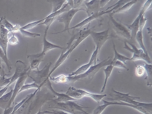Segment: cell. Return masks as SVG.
<instances>
[{
    "label": "cell",
    "mask_w": 152,
    "mask_h": 114,
    "mask_svg": "<svg viewBox=\"0 0 152 114\" xmlns=\"http://www.w3.org/2000/svg\"><path fill=\"white\" fill-rule=\"evenodd\" d=\"M41 87H42L41 86L36 84L35 82H33V83H29V84H24L21 88L20 92H19V94L24 91L30 90V89H41Z\"/></svg>",
    "instance_id": "obj_25"
},
{
    "label": "cell",
    "mask_w": 152,
    "mask_h": 114,
    "mask_svg": "<svg viewBox=\"0 0 152 114\" xmlns=\"http://www.w3.org/2000/svg\"><path fill=\"white\" fill-rule=\"evenodd\" d=\"M135 75L137 77H142L145 74V69L143 65H137L135 70Z\"/></svg>",
    "instance_id": "obj_35"
},
{
    "label": "cell",
    "mask_w": 152,
    "mask_h": 114,
    "mask_svg": "<svg viewBox=\"0 0 152 114\" xmlns=\"http://www.w3.org/2000/svg\"><path fill=\"white\" fill-rule=\"evenodd\" d=\"M143 29H141V28H138V30L137 32V34L135 35V39L136 40V41L137 42V43H138V45H140V48L143 50V51L145 53H148L146 47H145L144 43H143Z\"/></svg>",
    "instance_id": "obj_21"
},
{
    "label": "cell",
    "mask_w": 152,
    "mask_h": 114,
    "mask_svg": "<svg viewBox=\"0 0 152 114\" xmlns=\"http://www.w3.org/2000/svg\"><path fill=\"white\" fill-rule=\"evenodd\" d=\"M91 31L92 30L91 29L86 28L84 29H82L79 32V33L77 35H75L72 38L70 43H69L70 45H69V47L67 48V50L64 53L62 52L61 53V55L59 57L58 60L55 63L54 68L50 71L49 73V78L50 76H51V74L54 72L56 69L57 68H58L62 63L67 59L68 57L70 56L71 53L74 51V50L77 48L87 37L90 35Z\"/></svg>",
    "instance_id": "obj_1"
},
{
    "label": "cell",
    "mask_w": 152,
    "mask_h": 114,
    "mask_svg": "<svg viewBox=\"0 0 152 114\" xmlns=\"http://www.w3.org/2000/svg\"><path fill=\"white\" fill-rule=\"evenodd\" d=\"M111 61H112V60H110V57H109V58H107L104 61H101L99 63H97L96 65L92 66L86 72H85L83 74L77 75V76H69L67 75V83H74L75 81L82 79L93 78L94 77V76L96 75V74L100 70L101 68L110 65Z\"/></svg>",
    "instance_id": "obj_3"
},
{
    "label": "cell",
    "mask_w": 152,
    "mask_h": 114,
    "mask_svg": "<svg viewBox=\"0 0 152 114\" xmlns=\"http://www.w3.org/2000/svg\"><path fill=\"white\" fill-rule=\"evenodd\" d=\"M8 41L4 40L0 37V47L2 48L3 51L4 52V54L6 56H8Z\"/></svg>",
    "instance_id": "obj_37"
},
{
    "label": "cell",
    "mask_w": 152,
    "mask_h": 114,
    "mask_svg": "<svg viewBox=\"0 0 152 114\" xmlns=\"http://www.w3.org/2000/svg\"><path fill=\"white\" fill-rule=\"evenodd\" d=\"M84 9L83 8H71L69 10L63 12L60 16L57 17L56 18V20L57 21L63 23L64 24V29L61 32H58L53 33V34H58L60 33H62L64 32L67 31L69 29V26H70V24L72 20L73 17L75 16V15L78 12L83 11Z\"/></svg>",
    "instance_id": "obj_8"
},
{
    "label": "cell",
    "mask_w": 152,
    "mask_h": 114,
    "mask_svg": "<svg viewBox=\"0 0 152 114\" xmlns=\"http://www.w3.org/2000/svg\"><path fill=\"white\" fill-rule=\"evenodd\" d=\"M28 73H26L22 74L21 76L16 80L15 87L13 89V92H12V97H11V99L10 100V105H11V106L12 104H13V103L15 102V100L16 96L19 94V92H20L21 88L24 84L25 81H26V79L28 78Z\"/></svg>",
    "instance_id": "obj_15"
},
{
    "label": "cell",
    "mask_w": 152,
    "mask_h": 114,
    "mask_svg": "<svg viewBox=\"0 0 152 114\" xmlns=\"http://www.w3.org/2000/svg\"><path fill=\"white\" fill-rule=\"evenodd\" d=\"M6 76H7V74L5 73L4 69L3 68L2 65H1V61L0 60V77Z\"/></svg>",
    "instance_id": "obj_39"
},
{
    "label": "cell",
    "mask_w": 152,
    "mask_h": 114,
    "mask_svg": "<svg viewBox=\"0 0 152 114\" xmlns=\"http://www.w3.org/2000/svg\"><path fill=\"white\" fill-rule=\"evenodd\" d=\"M99 53V52L98 49L96 48V49H95V50L93 52V53L91 56L89 61H88L87 63H86V64L82 65L79 68L76 69L75 71L71 73L68 76H77V75L82 74L84 73L85 72H86L92 66L96 65L97 63V59H98Z\"/></svg>",
    "instance_id": "obj_12"
},
{
    "label": "cell",
    "mask_w": 152,
    "mask_h": 114,
    "mask_svg": "<svg viewBox=\"0 0 152 114\" xmlns=\"http://www.w3.org/2000/svg\"><path fill=\"white\" fill-rule=\"evenodd\" d=\"M112 43H113V51H114V58H113L112 60L120 61L125 63V62L126 61H130V58H129V57H127V56L119 53L116 49L115 43H114V42H113Z\"/></svg>",
    "instance_id": "obj_24"
},
{
    "label": "cell",
    "mask_w": 152,
    "mask_h": 114,
    "mask_svg": "<svg viewBox=\"0 0 152 114\" xmlns=\"http://www.w3.org/2000/svg\"><path fill=\"white\" fill-rule=\"evenodd\" d=\"M53 111H44V113H48V114H71L70 113H68L67 112H65L64 110H54L53 109ZM75 114V113H74Z\"/></svg>",
    "instance_id": "obj_38"
},
{
    "label": "cell",
    "mask_w": 152,
    "mask_h": 114,
    "mask_svg": "<svg viewBox=\"0 0 152 114\" xmlns=\"http://www.w3.org/2000/svg\"><path fill=\"white\" fill-rule=\"evenodd\" d=\"M10 34V33L9 32V31L5 29L1 24H0V37L2 39L8 41Z\"/></svg>",
    "instance_id": "obj_34"
},
{
    "label": "cell",
    "mask_w": 152,
    "mask_h": 114,
    "mask_svg": "<svg viewBox=\"0 0 152 114\" xmlns=\"http://www.w3.org/2000/svg\"><path fill=\"white\" fill-rule=\"evenodd\" d=\"M20 32L21 34V35L23 37H29V38H36V37H40L41 34H37V33H34V32H29L28 30H23L20 28Z\"/></svg>",
    "instance_id": "obj_32"
},
{
    "label": "cell",
    "mask_w": 152,
    "mask_h": 114,
    "mask_svg": "<svg viewBox=\"0 0 152 114\" xmlns=\"http://www.w3.org/2000/svg\"><path fill=\"white\" fill-rule=\"evenodd\" d=\"M110 2V1H99V5H100V8H102L107 4Z\"/></svg>",
    "instance_id": "obj_40"
},
{
    "label": "cell",
    "mask_w": 152,
    "mask_h": 114,
    "mask_svg": "<svg viewBox=\"0 0 152 114\" xmlns=\"http://www.w3.org/2000/svg\"><path fill=\"white\" fill-rule=\"evenodd\" d=\"M109 17L112 24L113 30L115 32L116 34L120 37H122L125 39H131L130 31L127 27H126V26H124V24L120 23V22H118L117 21H116L115 19L113 18L111 13L109 14Z\"/></svg>",
    "instance_id": "obj_11"
},
{
    "label": "cell",
    "mask_w": 152,
    "mask_h": 114,
    "mask_svg": "<svg viewBox=\"0 0 152 114\" xmlns=\"http://www.w3.org/2000/svg\"><path fill=\"white\" fill-rule=\"evenodd\" d=\"M66 1H54L50 2V3H52L53 5V11L51 13H54V12L59 11L62 8V6H64Z\"/></svg>",
    "instance_id": "obj_28"
},
{
    "label": "cell",
    "mask_w": 152,
    "mask_h": 114,
    "mask_svg": "<svg viewBox=\"0 0 152 114\" xmlns=\"http://www.w3.org/2000/svg\"><path fill=\"white\" fill-rule=\"evenodd\" d=\"M19 42H19V39L16 35H15V34L13 33H10L8 39V45L10 44L11 45H16Z\"/></svg>",
    "instance_id": "obj_33"
},
{
    "label": "cell",
    "mask_w": 152,
    "mask_h": 114,
    "mask_svg": "<svg viewBox=\"0 0 152 114\" xmlns=\"http://www.w3.org/2000/svg\"><path fill=\"white\" fill-rule=\"evenodd\" d=\"M112 92L114 93V96H115V98L112 100H115V102H122L138 107H142L147 110L150 113H152V103H143L138 102V101L136 100V99H139L140 97L132 96L129 93L125 94L113 89L112 90Z\"/></svg>",
    "instance_id": "obj_2"
},
{
    "label": "cell",
    "mask_w": 152,
    "mask_h": 114,
    "mask_svg": "<svg viewBox=\"0 0 152 114\" xmlns=\"http://www.w3.org/2000/svg\"><path fill=\"white\" fill-rule=\"evenodd\" d=\"M113 68H114L110 64L106 66L105 68H104V73H105V80H104V83L103 86L102 87V90H101V92H103L105 91V88L107 87V83H108V80H109V78L110 77L112 73L113 70Z\"/></svg>",
    "instance_id": "obj_22"
},
{
    "label": "cell",
    "mask_w": 152,
    "mask_h": 114,
    "mask_svg": "<svg viewBox=\"0 0 152 114\" xmlns=\"http://www.w3.org/2000/svg\"><path fill=\"white\" fill-rule=\"evenodd\" d=\"M44 58V56L42 55L40 53L37 54L28 55V58L29 61V70L34 71L38 70L39 65L42 61Z\"/></svg>",
    "instance_id": "obj_16"
},
{
    "label": "cell",
    "mask_w": 152,
    "mask_h": 114,
    "mask_svg": "<svg viewBox=\"0 0 152 114\" xmlns=\"http://www.w3.org/2000/svg\"><path fill=\"white\" fill-rule=\"evenodd\" d=\"M143 66L145 69V74H147V78H145V79H147L148 81L147 85L148 86L149 80L151 81V78L152 65L151 64H148V63H145Z\"/></svg>",
    "instance_id": "obj_30"
},
{
    "label": "cell",
    "mask_w": 152,
    "mask_h": 114,
    "mask_svg": "<svg viewBox=\"0 0 152 114\" xmlns=\"http://www.w3.org/2000/svg\"><path fill=\"white\" fill-rule=\"evenodd\" d=\"M84 3H85V5L87 7L86 12L88 14V16H90L100 11H99L100 9L99 1L94 0V1H84Z\"/></svg>",
    "instance_id": "obj_18"
},
{
    "label": "cell",
    "mask_w": 152,
    "mask_h": 114,
    "mask_svg": "<svg viewBox=\"0 0 152 114\" xmlns=\"http://www.w3.org/2000/svg\"><path fill=\"white\" fill-rule=\"evenodd\" d=\"M112 9H109V10H104V11H100L99 12H97V13H95L90 16H88L87 18H86L85 19H84L82 21H81L80 22H79V24H76L75 26L69 28V30H72V29H78V28H80L84 27L86 25L88 24H90L92 21H93L94 20L102 16L103 15L107 14H110L112 13Z\"/></svg>",
    "instance_id": "obj_13"
},
{
    "label": "cell",
    "mask_w": 152,
    "mask_h": 114,
    "mask_svg": "<svg viewBox=\"0 0 152 114\" xmlns=\"http://www.w3.org/2000/svg\"><path fill=\"white\" fill-rule=\"evenodd\" d=\"M137 3V1H130L127 3H126L125 4H124L122 7H120L118 9L112 12V14H118V13H124V12L128 11L133 6H134L135 3Z\"/></svg>",
    "instance_id": "obj_23"
},
{
    "label": "cell",
    "mask_w": 152,
    "mask_h": 114,
    "mask_svg": "<svg viewBox=\"0 0 152 114\" xmlns=\"http://www.w3.org/2000/svg\"><path fill=\"white\" fill-rule=\"evenodd\" d=\"M110 65L114 68H121V69H126V71L129 70V68L126 66V64L125 63L120 61H117V60H115L113 61L112 60V61L110 63Z\"/></svg>",
    "instance_id": "obj_31"
},
{
    "label": "cell",
    "mask_w": 152,
    "mask_h": 114,
    "mask_svg": "<svg viewBox=\"0 0 152 114\" xmlns=\"http://www.w3.org/2000/svg\"><path fill=\"white\" fill-rule=\"evenodd\" d=\"M51 66L52 63H49L42 69L34 71L29 70L28 73V77L33 79L36 84L42 87L45 84L46 81L49 79V73L50 71Z\"/></svg>",
    "instance_id": "obj_5"
},
{
    "label": "cell",
    "mask_w": 152,
    "mask_h": 114,
    "mask_svg": "<svg viewBox=\"0 0 152 114\" xmlns=\"http://www.w3.org/2000/svg\"><path fill=\"white\" fill-rule=\"evenodd\" d=\"M0 60L3 61L5 63V65H6V67H7L9 72H11V69H12L11 63L8 59V56H6L4 54V52L3 51V50L1 47H0Z\"/></svg>",
    "instance_id": "obj_27"
},
{
    "label": "cell",
    "mask_w": 152,
    "mask_h": 114,
    "mask_svg": "<svg viewBox=\"0 0 152 114\" xmlns=\"http://www.w3.org/2000/svg\"><path fill=\"white\" fill-rule=\"evenodd\" d=\"M49 27H46L45 31H44L43 42H42V50L41 52H40V53L44 56H45V55L48 52L50 51V50H54L56 48L64 49V47H61L58 45H56V44H54L47 40V34H48V31L49 30Z\"/></svg>",
    "instance_id": "obj_14"
},
{
    "label": "cell",
    "mask_w": 152,
    "mask_h": 114,
    "mask_svg": "<svg viewBox=\"0 0 152 114\" xmlns=\"http://www.w3.org/2000/svg\"><path fill=\"white\" fill-rule=\"evenodd\" d=\"M44 85H45L49 89V90H50V91H51L54 94H55L56 96L58 97H57V99H56V102H67V101H70V100L75 101V100L74 99H72L71 97H69V96H67L66 94L59 93L58 92L55 91L54 90L53 86H52L51 83H50L49 79L46 81V82L45 83V84H44Z\"/></svg>",
    "instance_id": "obj_17"
},
{
    "label": "cell",
    "mask_w": 152,
    "mask_h": 114,
    "mask_svg": "<svg viewBox=\"0 0 152 114\" xmlns=\"http://www.w3.org/2000/svg\"><path fill=\"white\" fill-rule=\"evenodd\" d=\"M102 101L103 102V104L99 105L91 114H102L104 112V111L106 109L107 107H109V105L107 103L106 100H102Z\"/></svg>",
    "instance_id": "obj_29"
},
{
    "label": "cell",
    "mask_w": 152,
    "mask_h": 114,
    "mask_svg": "<svg viewBox=\"0 0 152 114\" xmlns=\"http://www.w3.org/2000/svg\"><path fill=\"white\" fill-rule=\"evenodd\" d=\"M124 48L132 53L133 55L130 58V61L143 60L148 64H151V60L148 53H145L141 48H137L134 44L125 42Z\"/></svg>",
    "instance_id": "obj_7"
},
{
    "label": "cell",
    "mask_w": 152,
    "mask_h": 114,
    "mask_svg": "<svg viewBox=\"0 0 152 114\" xmlns=\"http://www.w3.org/2000/svg\"><path fill=\"white\" fill-rule=\"evenodd\" d=\"M10 89L11 90L8 92L5 93L3 96L0 97V108L3 110H5L11 107L10 100L12 97L13 89L10 87Z\"/></svg>",
    "instance_id": "obj_20"
},
{
    "label": "cell",
    "mask_w": 152,
    "mask_h": 114,
    "mask_svg": "<svg viewBox=\"0 0 152 114\" xmlns=\"http://www.w3.org/2000/svg\"><path fill=\"white\" fill-rule=\"evenodd\" d=\"M66 94L75 100H81L82 98L87 97L91 98L97 103H100L103 99L107 96V94H95L87 91L84 89H77L74 87H69Z\"/></svg>",
    "instance_id": "obj_4"
},
{
    "label": "cell",
    "mask_w": 152,
    "mask_h": 114,
    "mask_svg": "<svg viewBox=\"0 0 152 114\" xmlns=\"http://www.w3.org/2000/svg\"><path fill=\"white\" fill-rule=\"evenodd\" d=\"M45 20V19H42L40 20H37V21H33L29 23H28L27 24L24 25V26L21 27V29L23 30H30L31 29H33L37 26H39V25L41 24L42 22H43Z\"/></svg>",
    "instance_id": "obj_26"
},
{
    "label": "cell",
    "mask_w": 152,
    "mask_h": 114,
    "mask_svg": "<svg viewBox=\"0 0 152 114\" xmlns=\"http://www.w3.org/2000/svg\"><path fill=\"white\" fill-rule=\"evenodd\" d=\"M151 1H145V3L143 4L142 7L140 9V12H139V14H138L137 17L135 18V19L130 25L126 26V27H127L129 29V30L130 31L132 39H135V35H136L137 31L138 30V25H139V22H140V18L143 15H145V12H146L149 9V8L151 6Z\"/></svg>",
    "instance_id": "obj_9"
},
{
    "label": "cell",
    "mask_w": 152,
    "mask_h": 114,
    "mask_svg": "<svg viewBox=\"0 0 152 114\" xmlns=\"http://www.w3.org/2000/svg\"><path fill=\"white\" fill-rule=\"evenodd\" d=\"M11 77L6 78V76L0 77V89H1L8 86L10 83Z\"/></svg>",
    "instance_id": "obj_36"
},
{
    "label": "cell",
    "mask_w": 152,
    "mask_h": 114,
    "mask_svg": "<svg viewBox=\"0 0 152 114\" xmlns=\"http://www.w3.org/2000/svg\"><path fill=\"white\" fill-rule=\"evenodd\" d=\"M90 36L92 38L95 45H96V48L98 49L99 52H100V49L102 48L107 40H109L111 37L109 34V29L102 32H94L92 30Z\"/></svg>",
    "instance_id": "obj_10"
},
{
    "label": "cell",
    "mask_w": 152,
    "mask_h": 114,
    "mask_svg": "<svg viewBox=\"0 0 152 114\" xmlns=\"http://www.w3.org/2000/svg\"><path fill=\"white\" fill-rule=\"evenodd\" d=\"M0 24H1L2 26L7 29L10 33H16L20 31V28L21 26H20L19 24L13 25L11 24L10 22H9L7 19H6V17H2L0 19Z\"/></svg>",
    "instance_id": "obj_19"
},
{
    "label": "cell",
    "mask_w": 152,
    "mask_h": 114,
    "mask_svg": "<svg viewBox=\"0 0 152 114\" xmlns=\"http://www.w3.org/2000/svg\"><path fill=\"white\" fill-rule=\"evenodd\" d=\"M56 105L50 106V108L53 109H59L61 110H64L71 114H74L75 111H79L84 114H88L87 112L84 110L85 109L88 108V107L82 106L80 104H78L74 101H67L65 102H56Z\"/></svg>",
    "instance_id": "obj_6"
}]
</instances>
